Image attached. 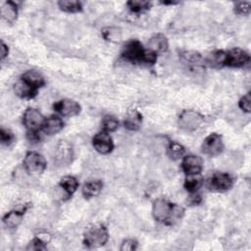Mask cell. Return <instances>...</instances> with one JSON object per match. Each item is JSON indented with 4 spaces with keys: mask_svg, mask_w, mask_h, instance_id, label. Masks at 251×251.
<instances>
[{
    "mask_svg": "<svg viewBox=\"0 0 251 251\" xmlns=\"http://www.w3.org/2000/svg\"><path fill=\"white\" fill-rule=\"evenodd\" d=\"M183 214V209L167 199L158 198L153 202L152 215L160 223L173 225L178 221Z\"/></svg>",
    "mask_w": 251,
    "mask_h": 251,
    "instance_id": "6da1fadb",
    "label": "cell"
},
{
    "mask_svg": "<svg viewBox=\"0 0 251 251\" xmlns=\"http://www.w3.org/2000/svg\"><path fill=\"white\" fill-rule=\"evenodd\" d=\"M108 237L109 234L105 226L95 224L86 227L83 233V243L89 248H97L105 245Z\"/></svg>",
    "mask_w": 251,
    "mask_h": 251,
    "instance_id": "7a4b0ae2",
    "label": "cell"
},
{
    "mask_svg": "<svg viewBox=\"0 0 251 251\" xmlns=\"http://www.w3.org/2000/svg\"><path fill=\"white\" fill-rule=\"evenodd\" d=\"M24 168L29 175H39L46 169V161L44 157L34 151L27 152L24 158Z\"/></svg>",
    "mask_w": 251,
    "mask_h": 251,
    "instance_id": "3957f363",
    "label": "cell"
},
{
    "mask_svg": "<svg viewBox=\"0 0 251 251\" xmlns=\"http://www.w3.org/2000/svg\"><path fill=\"white\" fill-rule=\"evenodd\" d=\"M204 122V116L193 110H184L178 118L179 126L187 131L196 130Z\"/></svg>",
    "mask_w": 251,
    "mask_h": 251,
    "instance_id": "277c9868",
    "label": "cell"
},
{
    "mask_svg": "<svg viewBox=\"0 0 251 251\" xmlns=\"http://www.w3.org/2000/svg\"><path fill=\"white\" fill-rule=\"evenodd\" d=\"M44 121L43 115L34 108H27L23 116V124L28 131H38L41 129Z\"/></svg>",
    "mask_w": 251,
    "mask_h": 251,
    "instance_id": "5b68a950",
    "label": "cell"
},
{
    "mask_svg": "<svg viewBox=\"0 0 251 251\" xmlns=\"http://www.w3.org/2000/svg\"><path fill=\"white\" fill-rule=\"evenodd\" d=\"M202 152L208 156H217L224 150L223 138L218 133L209 134L202 143Z\"/></svg>",
    "mask_w": 251,
    "mask_h": 251,
    "instance_id": "8992f818",
    "label": "cell"
},
{
    "mask_svg": "<svg viewBox=\"0 0 251 251\" xmlns=\"http://www.w3.org/2000/svg\"><path fill=\"white\" fill-rule=\"evenodd\" d=\"M144 52L145 49L138 40H131L125 45L122 56L127 61H130L132 63H138L143 61Z\"/></svg>",
    "mask_w": 251,
    "mask_h": 251,
    "instance_id": "52a82bcc",
    "label": "cell"
},
{
    "mask_svg": "<svg viewBox=\"0 0 251 251\" xmlns=\"http://www.w3.org/2000/svg\"><path fill=\"white\" fill-rule=\"evenodd\" d=\"M250 61L249 54L240 48H233L228 52H226L225 65L232 68H240L248 64Z\"/></svg>",
    "mask_w": 251,
    "mask_h": 251,
    "instance_id": "ba28073f",
    "label": "cell"
},
{
    "mask_svg": "<svg viewBox=\"0 0 251 251\" xmlns=\"http://www.w3.org/2000/svg\"><path fill=\"white\" fill-rule=\"evenodd\" d=\"M92 145L94 149L100 154H109L114 148L112 137L107 131H100L96 133L92 138Z\"/></svg>",
    "mask_w": 251,
    "mask_h": 251,
    "instance_id": "9c48e42d",
    "label": "cell"
},
{
    "mask_svg": "<svg viewBox=\"0 0 251 251\" xmlns=\"http://www.w3.org/2000/svg\"><path fill=\"white\" fill-rule=\"evenodd\" d=\"M181 169L186 176L199 175L203 169V160L196 155H187L182 159Z\"/></svg>",
    "mask_w": 251,
    "mask_h": 251,
    "instance_id": "30bf717a",
    "label": "cell"
},
{
    "mask_svg": "<svg viewBox=\"0 0 251 251\" xmlns=\"http://www.w3.org/2000/svg\"><path fill=\"white\" fill-rule=\"evenodd\" d=\"M53 108L64 117H73L80 112L79 104L72 99L60 100L53 105Z\"/></svg>",
    "mask_w": 251,
    "mask_h": 251,
    "instance_id": "8fae6325",
    "label": "cell"
},
{
    "mask_svg": "<svg viewBox=\"0 0 251 251\" xmlns=\"http://www.w3.org/2000/svg\"><path fill=\"white\" fill-rule=\"evenodd\" d=\"M232 177L226 173H215L209 180L210 187L217 191H226L232 186Z\"/></svg>",
    "mask_w": 251,
    "mask_h": 251,
    "instance_id": "7c38bea8",
    "label": "cell"
},
{
    "mask_svg": "<svg viewBox=\"0 0 251 251\" xmlns=\"http://www.w3.org/2000/svg\"><path fill=\"white\" fill-rule=\"evenodd\" d=\"M73 149L66 141H60L55 150L54 159L59 165H67L72 161Z\"/></svg>",
    "mask_w": 251,
    "mask_h": 251,
    "instance_id": "4fadbf2b",
    "label": "cell"
},
{
    "mask_svg": "<svg viewBox=\"0 0 251 251\" xmlns=\"http://www.w3.org/2000/svg\"><path fill=\"white\" fill-rule=\"evenodd\" d=\"M169 42L167 37L162 33L154 34L148 40V49L157 53H163L168 50Z\"/></svg>",
    "mask_w": 251,
    "mask_h": 251,
    "instance_id": "5bb4252c",
    "label": "cell"
},
{
    "mask_svg": "<svg viewBox=\"0 0 251 251\" xmlns=\"http://www.w3.org/2000/svg\"><path fill=\"white\" fill-rule=\"evenodd\" d=\"M64 126V123L61 118L57 116H51L47 119H45L43 126L41 127V130L48 134V135H53L59 132Z\"/></svg>",
    "mask_w": 251,
    "mask_h": 251,
    "instance_id": "9a60e30c",
    "label": "cell"
},
{
    "mask_svg": "<svg viewBox=\"0 0 251 251\" xmlns=\"http://www.w3.org/2000/svg\"><path fill=\"white\" fill-rule=\"evenodd\" d=\"M180 58L182 62L190 69H198L204 65L203 58L200 53L196 51H184L181 53Z\"/></svg>",
    "mask_w": 251,
    "mask_h": 251,
    "instance_id": "2e32d148",
    "label": "cell"
},
{
    "mask_svg": "<svg viewBox=\"0 0 251 251\" xmlns=\"http://www.w3.org/2000/svg\"><path fill=\"white\" fill-rule=\"evenodd\" d=\"M14 91L17 96H19L21 98H25V99L33 98L37 93V89L31 87L30 85H28L26 82H25L22 79L15 83Z\"/></svg>",
    "mask_w": 251,
    "mask_h": 251,
    "instance_id": "e0dca14e",
    "label": "cell"
},
{
    "mask_svg": "<svg viewBox=\"0 0 251 251\" xmlns=\"http://www.w3.org/2000/svg\"><path fill=\"white\" fill-rule=\"evenodd\" d=\"M25 209H22V210H12V211L8 212L3 217L4 225L7 227H10V228L17 227L23 220V217L25 215Z\"/></svg>",
    "mask_w": 251,
    "mask_h": 251,
    "instance_id": "ac0fdd59",
    "label": "cell"
},
{
    "mask_svg": "<svg viewBox=\"0 0 251 251\" xmlns=\"http://www.w3.org/2000/svg\"><path fill=\"white\" fill-rule=\"evenodd\" d=\"M21 79L35 89H38L39 87L44 85L43 76L36 71H31V70L26 71L25 73L23 74Z\"/></svg>",
    "mask_w": 251,
    "mask_h": 251,
    "instance_id": "d6986e66",
    "label": "cell"
},
{
    "mask_svg": "<svg viewBox=\"0 0 251 251\" xmlns=\"http://www.w3.org/2000/svg\"><path fill=\"white\" fill-rule=\"evenodd\" d=\"M142 124V116L141 114L136 110H131L127 113L126 117L125 118L124 125L125 127L128 130H137L141 126Z\"/></svg>",
    "mask_w": 251,
    "mask_h": 251,
    "instance_id": "ffe728a7",
    "label": "cell"
},
{
    "mask_svg": "<svg viewBox=\"0 0 251 251\" xmlns=\"http://www.w3.org/2000/svg\"><path fill=\"white\" fill-rule=\"evenodd\" d=\"M103 188V183L100 179H93L85 182L82 186V195L85 198H92L97 196Z\"/></svg>",
    "mask_w": 251,
    "mask_h": 251,
    "instance_id": "44dd1931",
    "label": "cell"
},
{
    "mask_svg": "<svg viewBox=\"0 0 251 251\" xmlns=\"http://www.w3.org/2000/svg\"><path fill=\"white\" fill-rule=\"evenodd\" d=\"M1 16L8 23L15 22L18 16L17 5L12 1L5 2L1 7Z\"/></svg>",
    "mask_w": 251,
    "mask_h": 251,
    "instance_id": "7402d4cb",
    "label": "cell"
},
{
    "mask_svg": "<svg viewBox=\"0 0 251 251\" xmlns=\"http://www.w3.org/2000/svg\"><path fill=\"white\" fill-rule=\"evenodd\" d=\"M59 185L69 196H71L76 191L78 187V181L73 176H66L61 178Z\"/></svg>",
    "mask_w": 251,
    "mask_h": 251,
    "instance_id": "603a6c76",
    "label": "cell"
},
{
    "mask_svg": "<svg viewBox=\"0 0 251 251\" xmlns=\"http://www.w3.org/2000/svg\"><path fill=\"white\" fill-rule=\"evenodd\" d=\"M103 38L110 42H119L122 39V30L116 26H107L101 30Z\"/></svg>",
    "mask_w": 251,
    "mask_h": 251,
    "instance_id": "cb8c5ba5",
    "label": "cell"
},
{
    "mask_svg": "<svg viewBox=\"0 0 251 251\" xmlns=\"http://www.w3.org/2000/svg\"><path fill=\"white\" fill-rule=\"evenodd\" d=\"M185 153V148L175 141H171L167 147V155L172 160H178L183 157Z\"/></svg>",
    "mask_w": 251,
    "mask_h": 251,
    "instance_id": "d4e9b609",
    "label": "cell"
},
{
    "mask_svg": "<svg viewBox=\"0 0 251 251\" xmlns=\"http://www.w3.org/2000/svg\"><path fill=\"white\" fill-rule=\"evenodd\" d=\"M59 8L67 13H77L82 10V4L76 0H63L58 2Z\"/></svg>",
    "mask_w": 251,
    "mask_h": 251,
    "instance_id": "484cf974",
    "label": "cell"
},
{
    "mask_svg": "<svg viewBox=\"0 0 251 251\" xmlns=\"http://www.w3.org/2000/svg\"><path fill=\"white\" fill-rule=\"evenodd\" d=\"M126 5L131 12L142 13L144 11H147L151 7V2L144 0H131L128 1Z\"/></svg>",
    "mask_w": 251,
    "mask_h": 251,
    "instance_id": "4316f807",
    "label": "cell"
},
{
    "mask_svg": "<svg viewBox=\"0 0 251 251\" xmlns=\"http://www.w3.org/2000/svg\"><path fill=\"white\" fill-rule=\"evenodd\" d=\"M102 127H103V130L107 132L115 131L119 127V121L114 116L106 115L102 119Z\"/></svg>",
    "mask_w": 251,
    "mask_h": 251,
    "instance_id": "83f0119b",
    "label": "cell"
},
{
    "mask_svg": "<svg viewBox=\"0 0 251 251\" xmlns=\"http://www.w3.org/2000/svg\"><path fill=\"white\" fill-rule=\"evenodd\" d=\"M198 175H195V176H187L188 177L185 179L184 181V187L185 189L190 192V193H195L198 188L200 187L201 185V178L197 176Z\"/></svg>",
    "mask_w": 251,
    "mask_h": 251,
    "instance_id": "f1b7e54d",
    "label": "cell"
},
{
    "mask_svg": "<svg viewBox=\"0 0 251 251\" xmlns=\"http://www.w3.org/2000/svg\"><path fill=\"white\" fill-rule=\"evenodd\" d=\"M226 60V52L222 50H218L210 55L208 62L215 67H222L225 65Z\"/></svg>",
    "mask_w": 251,
    "mask_h": 251,
    "instance_id": "f546056e",
    "label": "cell"
},
{
    "mask_svg": "<svg viewBox=\"0 0 251 251\" xmlns=\"http://www.w3.org/2000/svg\"><path fill=\"white\" fill-rule=\"evenodd\" d=\"M251 10V2L239 1L234 4V12L238 15H248Z\"/></svg>",
    "mask_w": 251,
    "mask_h": 251,
    "instance_id": "4dcf8cb0",
    "label": "cell"
},
{
    "mask_svg": "<svg viewBox=\"0 0 251 251\" xmlns=\"http://www.w3.org/2000/svg\"><path fill=\"white\" fill-rule=\"evenodd\" d=\"M46 243L40 237H34L27 245L26 250H45Z\"/></svg>",
    "mask_w": 251,
    "mask_h": 251,
    "instance_id": "1f68e13d",
    "label": "cell"
},
{
    "mask_svg": "<svg viewBox=\"0 0 251 251\" xmlns=\"http://www.w3.org/2000/svg\"><path fill=\"white\" fill-rule=\"evenodd\" d=\"M238 106L243 112L250 113V111H251V97H250L249 92L246 93L243 97L240 98V100L238 102Z\"/></svg>",
    "mask_w": 251,
    "mask_h": 251,
    "instance_id": "d6a6232c",
    "label": "cell"
},
{
    "mask_svg": "<svg viewBox=\"0 0 251 251\" xmlns=\"http://www.w3.org/2000/svg\"><path fill=\"white\" fill-rule=\"evenodd\" d=\"M0 140H1L2 144L9 145L14 140V134L10 130L2 127L0 129Z\"/></svg>",
    "mask_w": 251,
    "mask_h": 251,
    "instance_id": "836d02e7",
    "label": "cell"
},
{
    "mask_svg": "<svg viewBox=\"0 0 251 251\" xmlns=\"http://www.w3.org/2000/svg\"><path fill=\"white\" fill-rule=\"evenodd\" d=\"M137 247V241L131 238L126 239L123 241L122 245H121V250L122 251H132L135 250Z\"/></svg>",
    "mask_w": 251,
    "mask_h": 251,
    "instance_id": "e575fe53",
    "label": "cell"
},
{
    "mask_svg": "<svg viewBox=\"0 0 251 251\" xmlns=\"http://www.w3.org/2000/svg\"><path fill=\"white\" fill-rule=\"evenodd\" d=\"M156 61H157V54H156L155 52L149 50V49H148V50H145L144 56H143V61H142V62H144V63H146V64H151V65H153V64L156 63Z\"/></svg>",
    "mask_w": 251,
    "mask_h": 251,
    "instance_id": "d590c367",
    "label": "cell"
},
{
    "mask_svg": "<svg viewBox=\"0 0 251 251\" xmlns=\"http://www.w3.org/2000/svg\"><path fill=\"white\" fill-rule=\"evenodd\" d=\"M9 53L8 46L4 43V41H1V60H4Z\"/></svg>",
    "mask_w": 251,
    "mask_h": 251,
    "instance_id": "8d00e7d4",
    "label": "cell"
}]
</instances>
